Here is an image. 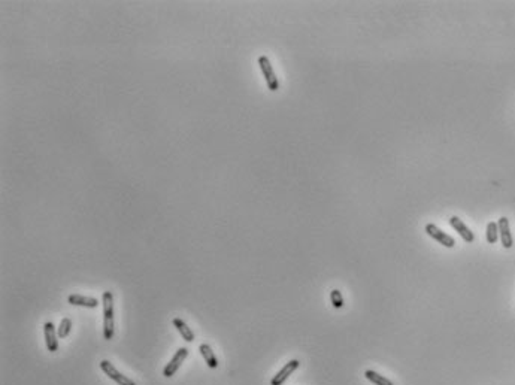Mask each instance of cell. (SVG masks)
<instances>
[{
  "label": "cell",
  "instance_id": "cell-5",
  "mask_svg": "<svg viewBox=\"0 0 515 385\" xmlns=\"http://www.w3.org/2000/svg\"><path fill=\"white\" fill-rule=\"evenodd\" d=\"M426 233H427L430 237H433L435 240H437L440 245L446 246V248H453V246L456 245V240H454L451 236L446 234L445 231H442L439 227H436V226L432 224V223L426 224Z\"/></svg>",
  "mask_w": 515,
  "mask_h": 385
},
{
  "label": "cell",
  "instance_id": "cell-2",
  "mask_svg": "<svg viewBox=\"0 0 515 385\" xmlns=\"http://www.w3.org/2000/svg\"><path fill=\"white\" fill-rule=\"evenodd\" d=\"M259 66L262 69V74L266 79V84H268V88L271 91H277L279 88V81L274 72V68L271 64V60L268 58V55H260L259 57Z\"/></svg>",
  "mask_w": 515,
  "mask_h": 385
},
{
  "label": "cell",
  "instance_id": "cell-13",
  "mask_svg": "<svg viewBox=\"0 0 515 385\" xmlns=\"http://www.w3.org/2000/svg\"><path fill=\"white\" fill-rule=\"evenodd\" d=\"M71 332H72V319L68 318V316L61 318L60 326L57 327V335H58V338H60V339H66V338L71 335Z\"/></svg>",
  "mask_w": 515,
  "mask_h": 385
},
{
  "label": "cell",
  "instance_id": "cell-1",
  "mask_svg": "<svg viewBox=\"0 0 515 385\" xmlns=\"http://www.w3.org/2000/svg\"><path fill=\"white\" fill-rule=\"evenodd\" d=\"M103 303V338L111 341L114 338V294L111 291H105L102 296Z\"/></svg>",
  "mask_w": 515,
  "mask_h": 385
},
{
  "label": "cell",
  "instance_id": "cell-16",
  "mask_svg": "<svg viewBox=\"0 0 515 385\" xmlns=\"http://www.w3.org/2000/svg\"><path fill=\"white\" fill-rule=\"evenodd\" d=\"M330 300H332V305L336 309H341L344 306V299H342V294H341L339 290H332L330 291Z\"/></svg>",
  "mask_w": 515,
  "mask_h": 385
},
{
  "label": "cell",
  "instance_id": "cell-12",
  "mask_svg": "<svg viewBox=\"0 0 515 385\" xmlns=\"http://www.w3.org/2000/svg\"><path fill=\"white\" fill-rule=\"evenodd\" d=\"M199 351H200V354H202V357H203V360H205V363L208 364L209 369H217L218 367L217 355H215V352L212 351V348L208 344H202L199 346Z\"/></svg>",
  "mask_w": 515,
  "mask_h": 385
},
{
  "label": "cell",
  "instance_id": "cell-9",
  "mask_svg": "<svg viewBox=\"0 0 515 385\" xmlns=\"http://www.w3.org/2000/svg\"><path fill=\"white\" fill-rule=\"evenodd\" d=\"M172 324H173V327L178 330V333L181 335V338L185 341V342H195V333H193V330L187 326V323H185V321L184 319H181L179 316H175L173 319H172Z\"/></svg>",
  "mask_w": 515,
  "mask_h": 385
},
{
  "label": "cell",
  "instance_id": "cell-4",
  "mask_svg": "<svg viewBox=\"0 0 515 385\" xmlns=\"http://www.w3.org/2000/svg\"><path fill=\"white\" fill-rule=\"evenodd\" d=\"M187 357H188V348H185V346L179 348V349L175 352V355L170 358V361L166 364V367H164V370H163V376H164V378H172V376L178 372V369L181 367V364L185 361Z\"/></svg>",
  "mask_w": 515,
  "mask_h": 385
},
{
  "label": "cell",
  "instance_id": "cell-8",
  "mask_svg": "<svg viewBox=\"0 0 515 385\" xmlns=\"http://www.w3.org/2000/svg\"><path fill=\"white\" fill-rule=\"evenodd\" d=\"M449 226H451L460 236H462V239L465 240V242H468V243H471V242H474L475 240V236H474V233L468 229V226L459 218V217H451V218H449Z\"/></svg>",
  "mask_w": 515,
  "mask_h": 385
},
{
  "label": "cell",
  "instance_id": "cell-14",
  "mask_svg": "<svg viewBox=\"0 0 515 385\" xmlns=\"http://www.w3.org/2000/svg\"><path fill=\"white\" fill-rule=\"evenodd\" d=\"M364 376H366L370 382H373L375 385H393L392 381H389L387 378H384L382 375H379V373H376V372H373V370H366V372H364Z\"/></svg>",
  "mask_w": 515,
  "mask_h": 385
},
{
  "label": "cell",
  "instance_id": "cell-7",
  "mask_svg": "<svg viewBox=\"0 0 515 385\" xmlns=\"http://www.w3.org/2000/svg\"><path fill=\"white\" fill-rule=\"evenodd\" d=\"M300 366V363H299V360H290L274 378H272V381H271V385H282L288 378H290V375L297 369Z\"/></svg>",
  "mask_w": 515,
  "mask_h": 385
},
{
  "label": "cell",
  "instance_id": "cell-11",
  "mask_svg": "<svg viewBox=\"0 0 515 385\" xmlns=\"http://www.w3.org/2000/svg\"><path fill=\"white\" fill-rule=\"evenodd\" d=\"M68 302L71 305H75V306H82V308H90V309H94L97 308L99 302L97 299L94 297H87V296H81V294H71Z\"/></svg>",
  "mask_w": 515,
  "mask_h": 385
},
{
  "label": "cell",
  "instance_id": "cell-3",
  "mask_svg": "<svg viewBox=\"0 0 515 385\" xmlns=\"http://www.w3.org/2000/svg\"><path fill=\"white\" fill-rule=\"evenodd\" d=\"M100 369L105 372V375H106L109 379H112V381L117 382L118 385H136V382H135L133 379H130L128 376L122 375V373H121L111 361H108V360H102V361H100Z\"/></svg>",
  "mask_w": 515,
  "mask_h": 385
},
{
  "label": "cell",
  "instance_id": "cell-10",
  "mask_svg": "<svg viewBox=\"0 0 515 385\" xmlns=\"http://www.w3.org/2000/svg\"><path fill=\"white\" fill-rule=\"evenodd\" d=\"M499 226V234L502 239V245L505 248H511L514 240H512V234H511V229H509V220L506 217H502L497 223Z\"/></svg>",
  "mask_w": 515,
  "mask_h": 385
},
{
  "label": "cell",
  "instance_id": "cell-15",
  "mask_svg": "<svg viewBox=\"0 0 515 385\" xmlns=\"http://www.w3.org/2000/svg\"><path fill=\"white\" fill-rule=\"evenodd\" d=\"M485 236H487V242H488V243H496V242H497V237H499V226H497V223L490 221V223L487 224V233H485Z\"/></svg>",
  "mask_w": 515,
  "mask_h": 385
},
{
  "label": "cell",
  "instance_id": "cell-6",
  "mask_svg": "<svg viewBox=\"0 0 515 385\" xmlns=\"http://www.w3.org/2000/svg\"><path fill=\"white\" fill-rule=\"evenodd\" d=\"M43 335H45L46 349L49 352H55L58 349V339H57L58 335H57V330L51 321H46V323L43 324Z\"/></svg>",
  "mask_w": 515,
  "mask_h": 385
}]
</instances>
